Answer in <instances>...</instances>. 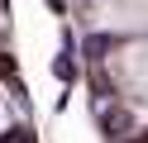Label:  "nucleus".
<instances>
[{
  "mask_svg": "<svg viewBox=\"0 0 148 143\" xmlns=\"http://www.w3.org/2000/svg\"><path fill=\"white\" fill-rule=\"evenodd\" d=\"M10 124V100H5V91H0V129Z\"/></svg>",
  "mask_w": 148,
  "mask_h": 143,
  "instance_id": "3",
  "label": "nucleus"
},
{
  "mask_svg": "<svg viewBox=\"0 0 148 143\" xmlns=\"http://www.w3.org/2000/svg\"><path fill=\"white\" fill-rule=\"evenodd\" d=\"M96 19L105 29H148V0H96Z\"/></svg>",
  "mask_w": 148,
  "mask_h": 143,
  "instance_id": "2",
  "label": "nucleus"
},
{
  "mask_svg": "<svg viewBox=\"0 0 148 143\" xmlns=\"http://www.w3.org/2000/svg\"><path fill=\"white\" fill-rule=\"evenodd\" d=\"M110 72H115L119 91H124L129 100H143V105H148V38H143V43L119 48L115 62H110Z\"/></svg>",
  "mask_w": 148,
  "mask_h": 143,
  "instance_id": "1",
  "label": "nucleus"
}]
</instances>
